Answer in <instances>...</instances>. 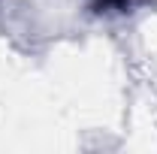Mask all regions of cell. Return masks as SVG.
I'll return each mask as SVG.
<instances>
[{
    "label": "cell",
    "instance_id": "6da1fadb",
    "mask_svg": "<svg viewBox=\"0 0 157 154\" xmlns=\"http://www.w3.org/2000/svg\"><path fill=\"white\" fill-rule=\"evenodd\" d=\"M100 9H124L127 6V0H94Z\"/></svg>",
    "mask_w": 157,
    "mask_h": 154
}]
</instances>
